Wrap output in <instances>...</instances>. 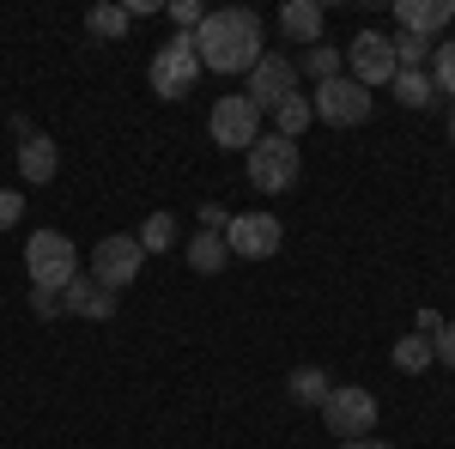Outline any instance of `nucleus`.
<instances>
[{"label": "nucleus", "instance_id": "1", "mask_svg": "<svg viewBox=\"0 0 455 449\" xmlns=\"http://www.w3.org/2000/svg\"><path fill=\"white\" fill-rule=\"evenodd\" d=\"M195 55L212 73H249L267 55L261 49V19L249 6H219V12H207L201 31H195Z\"/></svg>", "mask_w": 455, "mask_h": 449}, {"label": "nucleus", "instance_id": "2", "mask_svg": "<svg viewBox=\"0 0 455 449\" xmlns=\"http://www.w3.org/2000/svg\"><path fill=\"white\" fill-rule=\"evenodd\" d=\"M243 164H249V182H255L261 195H291V188H298V171H304L298 140H280V134H261L243 152Z\"/></svg>", "mask_w": 455, "mask_h": 449}, {"label": "nucleus", "instance_id": "3", "mask_svg": "<svg viewBox=\"0 0 455 449\" xmlns=\"http://www.w3.org/2000/svg\"><path fill=\"white\" fill-rule=\"evenodd\" d=\"M315 413H322V425H328V437L358 444V437H371V431H377V395H371V389H358V382H334V395H328Z\"/></svg>", "mask_w": 455, "mask_h": 449}, {"label": "nucleus", "instance_id": "4", "mask_svg": "<svg viewBox=\"0 0 455 449\" xmlns=\"http://www.w3.org/2000/svg\"><path fill=\"white\" fill-rule=\"evenodd\" d=\"M25 274H31V285H43V292H61L73 274H79V249H73L68 231H31V243H25Z\"/></svg>", "mask_w": 455, "mask_h": 449}, {"label": "nucleus", "instance_id": "5", "mask_svg": "<svg viewBox=\"0 0 455 449\" xmlns=\"http://www.w3.org/2000/svg\"><path fill=\"white\" fill-rule=\"evenodd\" d=\"M146 79H152V92H158V98H188V92H195V79H201L195 36L176 31L164 49H152V61H146Z\"/></svg>", "mask_w": 455, "mask_h": 449}, {"label": "nucleus", "instance_id": "6", "mask_svg": "<svg viewBox=\"0 0 455 449\" xmlns=\"http://www.w3.org/2000/svg\"><path fill=\"white\" fill-rule=\"evenodd\" d=\"M371 109H377V98L358 85V79H322L310 92V116L315 122H328V128H358V122H371Z\"/></svg>", "mask_w": 455, "mask_h": 449}, {"label": "nucleus", "instance_id": "7", "mask_svg": "<svg viewBox=\"0 0 455 449\" xmlns=\"http://www.w3.org/2000/svg\"><path fill=\"white\" fill-rule=\"evenodd\" d=\"M243 98H249L255 109H261V116H280V109L291 104V98H304V92H298V61H291V55H274V49H267V55H261V61L249 68Z\"/></svg>", "mask_w": 455, "mask_h": 449}, {"label": "nucleus", "instance_id": "8", "mask_svg": "<svg viewBox=\"0 0 455 449\" xmlns=\"http://www.w3.org/2000/svg\"><path fill=\"white\" fill-rule=\"evenodd\" d=\"M140 261H146L140 243L128 237V231H109V237H98V249H92V279L116 298V292H128V285L140 279Z\"/></svg>", "mask_w": 455, "mask_h": 449}, {"label": "nucleus", "instance_id": "9", "mask_svg": "<svg viewBox=\"0 0 455 449\" xmlns=\"http://www.w3.org/2000/svg\"><path fill=\"white\" fill-rule=\"evenodd\" d=\"M207 134L219 152H249L255 140H261V109L249 104L243 92H231V98H219L207 116Z\"/></svg>", "mask_w": 455, "mask_h": 449}, {"label": "nucleus", "instance_id": "10", "mask_svg": "<svg viewBox=\"0 0 455 449\" xmlns=\"http://www.w3.org/2000/svg\"><path fill=\"white\" fill-rule=\"evenodd\" d=\"M280 243H285V225L274 219V212H231V225H225V249L243 255V261L280 255Z\"/></svg>", "mask_w": 455, "mask_h": 449}, {"label": "nucleus", "instance_id": "11", "mask_svg": "<svg viewBox=\"0 0 455 449\" xmlns=\"http://www.w3.org/2000/svg\"><path fill=\"white\" fill-rule=\"evenodd\" d=\"M347 79H358V85H364V92H377V85H388V79H395V49H388V36L383 31H358L352 36V49H347Z\"/></svg>", "mask_w": 455, "mask_h": 449}, {"label": "nucleus", "instance_id": "12", "mask_svg": "<svg viewBox=\"0 0 455 449\" xmlns=\"http://www.w3.org/2000/svg\"><path fill=\"white\" fill-rule=\"evenodd\" d=\"M455 19V0H395V31H413V36H431Z\"/></svg>", "mask_w": 455, "mask_h": 449}, {"label": "nucleus", "instance_id": "13", "mask_svg": "<svg viewBox=\"0 0 455 449\" xmlns=\"http://www.w3.org/2000/svg\"><path fill=\"white\" fill-rule=\"evenodd\" d=\"M61 310H73V316H85V322H104L109 310H116V298H109L104 285L92 274H73L68 285H61Z\"/></svg>", "mask_w": 455, "mask_h": 449}, {"label": "nucleus", "instance_id": "14", "mask_svg": "<svg viewBox=\"0 0 455 449\" xmlns=\"http://www.w3.org/2000/svg\"><path fill=\"white\" fill-rule=\"evenodd\" d=\"M55 171H61V146H55L49 134H31L25 146H19V176H25L31 188H43Z\"/></svg>", "mask_w": 455, "mask_h": 449}, {"label": "nucleus", "instance_id": "15", "mask_svg": "<svg viewBox=\"0 0 455 449\" xmlns=\"http://www.w3.org/2000/svg\"><path fill=\"white\" fill-rule=\"evenodd\" d=\"M280 31L291 36V43L315 49V43H322V6H315V0H285L280 6Z\"/></svg>", "mask_w": 455, "mask_h": 449}, {"label": "nucleus", "instance_id": "16", "mask_svg": "<svg viewBox=\"0 0 455 449\" xmlns=\"http://www.w3.org/2000/svg\"><path fill=\"white\" fill-rule=\"evenodd\" d=\"M285 389H291V401H298V407H322V401L334 395V377H328L322 365H298Z\"/></svg>", "mask_w": 455, "mask_h": 449}, {"label": "nucleus", "instance_id": "17", "mask_svg": "<svg viewBox=\"0 0 455 449\" xmlns=\"http://www.w3.org/2000/svg\"><path fill=\"white\" fill-rule=\"evenodd\" d=\"M225 261H231L225 237H219V231H195V243H188V268H195V274H225Z\"/></svg>", "mask_w": 455, "mask_h": 449}, {"label": "nucleus", "instance_id": "18", "mask_svg": "<svg viewBox=\"0 0 455 449\" xmlns=\"http://www.w3.org/2000/svg\"><path fill=\"white\" fill-rule=\"evenodd\" d=\"M388 358H395V371H407V377H419V371H431V365H437V352H431V334H401Z\"/></svg>", "mask_w": 455, "mask_h": 449}, {"label": "nucleus", "instance_id": "19", "mask_svg": "<svg viewBox=\"0 0 455 449\" xmlns=\"http://www.w3.org/2000/svg\"><path fill=\"white\" fill-rule=\"evenodd\" d=\"M176 212H146V225L134 231V243H140L146 255H164V249H176Z\"/></svg>", "mask_w": 455, "mask_h": 449}, {"label": "nucleus", "instance_id": "20", "mask_svg": "<svg viewBox=\"0 0 455 449\" xmlns=\"http://www.w3.org/2000/svg\"><path fill=\"white\" fill-rule=\"evenodd\" d=\"M388 92H395V104H407V109H425V104H431V98H437V85H431V73H407V68H401V73H395V79H388Z\"/></svg>", "mask_w": 455, "mask_h": 449}, {"label": "nucleus", "instance_id": "21", "mask_svg": "<svg viewBox=\"0 0 455 449\" xmlns=\"http://www.w3.org/2000/svg\"><path fill=\"white\" fill-rule=\"evenodd\" d=\"M388 49H395V68L419 73L425 61H431V49H437V43H431V36H413V31H395V36H388Z\"/></svg>", "mask_w": 455, "mask_h": 449}, {"label": "nucleus", "instance_id": "22", "mask_svg": "<svg viewBox=\"0 0 455 449\" xmlns=\"http://www.w3.org/2000/svg\"><path fill=\"white\" fill-rule=\"evenodd\" d=\"M128 25H134V19H128V6H92V12H85V31L104 36V43H122Z\"/></svg>", "mask_w": 455, "mask_h": 449}, {"label": "nucleus", "instance_id": "23", "mask_svg": "<svg viewBox=\"0 0 455 449\" xmlns=\"http://www.w3.org/2000/svg\"><path fill=\"white\" fill-rule=\"evenodd\" d=\"M431 85H437L443 98H455V36H443V43L431 49Z\"/></svg>", "mask_w": 455, "mask_h": 449}, {"label": "nucleus", "instance_id": "24", "mask_svg": "<svg viewBox=\"0 0 455 449\" xmlns=\"http://www.w3.org/2000/svg\"><path fill=\"white\" fill-rule=\"evenodd\" d=\"M310 122H315V116H310V98H291V104L274 116V134H280V140H298Z\"/></svg>", "mask_w": 455, "mask_h": 449}, {"label": "nucleus", "instance_id": "25", "mask_svg": "<svg viewBox=\"0 0 455 449\" xmlns=\"http://www.w3.org/2000/svg\"><path fill=\"white\" fill-rule=\"evenodd\" d=\"M304 73H310L315 85H322V79H340V49H328V43L304 49Z\"/></svg>", "mask_w": 455, "mask_h": 449}, {"label": "nucleus", "instance_id": "26", "mask_svg": "<svg viewBox=\"0 0 455 449\" xmlns=\"http://www.w3.org/2000/svg\"><path fill=\"white\" fill-rule=\"evenodd\" d=\"M171 19H176V31H188V36H195V31H201V19H207V6H201V0H176V6H171Z\"/></svg>", "mask_w": 455, "mask_h": 449}, {"label": "nucleus", "instance_id": "27", "mask_svg": "<svg viewBox=\"0 0 455 449\" xmlns=\"http://www.w3.org/2000/svg\"><path fill=\"white\" fill-rule=\"evenodd\" d=\"M19 212H25V195H19V188H0V231H12Z\"/></svg>", "mask_w": 455, "mask_h": 449}, {"label": "nucleus", "instance_id": "28", "mask_svg": "<svg viewBox=\"0 0 455 449\" xmlns=\"http://www.w3.org/2000/svg\"><path fill=\"white\" fill-rule=\"evenodd\" d=\"M431 352H437V365H450V371H455V322H443V328L431 334Z\"/></svg>", "mask_w": 455, "mask_h": 449}, {"label": "nucleus", "instance_id": "29", "mask_svg": "<svg viewBox=\"0 0 455 449\" xmlns=\"http://www.w3.org/2000/svg\"><path fill=\"white\" fill-rule=\"evenodd\" d=\"M31 310H36V316H61V292H43V285H31Z\"/></svg>", "mask_w": 455, "mask_h": 449}, {"label": "nucleus", "instance_id": "30", "mask_svg": "<svg viewBox=\"0 0 455 449\" xmlns=\"http://www.w3.org/2000/svg\"><path fill=\"white\" fill-rule=\"evenodd\" d=\"M225 225H231V212L219 207V201H207V207H201V231H219V237H225Z\"/></svg>", "mask_w": 455, "mask_h": 449}, {"label": "nucleus", "instance_id": "31", "mask_svg": "<svg viewBox=\"0 0 455 449\" xmlns=\"http://www.w3.org/2000/svg\"><path fill=\"white\" fill-rule=\"evenodd\" d=\"M340 449H395V444H383V437H358V444H340Z\"/></svg>", "mask_w": 455, "mask_h": 449}, {"label": "nucleus", "instance_id": "32", "mask_svg": "<svg viewBox=\"0 0 455 449\" xmlns=\"http://www.w3.org/2000/svg\"><path fill=\"white\" fill-rule=\"evenodd\" d=\"M450 140H455V109H450Z\"/></svg>", "mask_w": 455, "mask_h": 449}]
</instances>
